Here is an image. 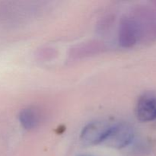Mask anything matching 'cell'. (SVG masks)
I'll return each instance as SVG.
<instances>
[{"mask_svg":"<svg viewBox=\"0 0 156 156\" xmlns=\"http://www.w3.org/2000/svg\"><path fill=\"white\" fill-rule=\"evenodd\" d=\"M140 34V41H156V12L146 7L139 8L133 15Z\"/></svg>","mask_w":156,"mask_h":156,"instance_id":"cell-1","label":"cell"},{"mask_svg":"<svg viewBox=\"0 0 156 156\" xmlns=\"http://www.w3.org/2000/svg\"><path fill=\"white\" fill-rule=\"evenodd\" d=\"M134 138L133 129L126 123L112 125L104 144L114 149H122L130 144Z\"/></svg>","mask_w":156,"mask_h":156,"instance_id":"cell-2","label":"cell"},{"mask_svg":"<svg viewBox=\"0 0 156 156\" xmlns=\"http://www.w3.org/2000/svg\"><path fill=\"white\" fill-rule=\"evenodd\" d=\"M112 125L105 121H94L87 124L81 133V141L86 146L103 143Z\"/></svg>","mask_w":156,"mask_h":156,"instance_id":"cell-3","label":"cell"},{"mask_svg":"<svg viewBox=\"0 0 156 156\" xmlns=\"http://www.w3.org/2000/svg\"><path fill=\"white\" fill-rule=\"evenodd\" d=\"M118 41L123 48H130L140 41V30L133 15L122 18L119 27Z\"/></svg>","mask_w":156,"mask_h":156,"instance_id":"cell-4","label":"cell"},{"mask_svg":"<svg viewBox=\"0 0 156 156\" xmlns=\"http://www.w3.org/2000/svg\"><path fill=\"white\" fill-rule=\"evenodd\" d=\"M136 115L142 122L156 120V94L145 93L140 97L136 105Z\"/></svg>","mask_w":156,"mask_h":156,"instance_id":"cell-5","label":"cell"},{"mask_svg":"<svg viewBox=\"0 0 156 156\" xmlns=\"http://www.w3.org/2000/svg\"><path fill=\"white\" fill-rule=\"evenodd\" d=\"M41 113L36 107H27L21 110L19 114V121L25 129H33L41 122Z\"/></svg>","mask_w":156,"mask_h":156,"instance_id":"cell-6","label":"cell"},{"mask_svg":"<svg viewBox=\"0 0 156 156\" xmlns=\"http://www.w3.org/2000/svg\"><path fill=\"white\" fill-rule=\"evenodd\" d=\"M154 4H155V5H156V1H155V2H154Z\"/></svg>","mask_w":156,"mask_h":156,"instance_id":"cell-7","label":"cell"}]
</instances>
